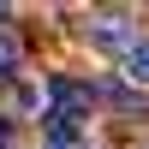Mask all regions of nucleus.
Instances as JSON below:
<instances>
[{"label":"nucleus","instance_id":"nucleus-2","mask_svg":"<svg viewBox=\"0 0 149 149\" xmlns=\"http://www.w3.org/2000/svg\"><path fill=\"white\" fill-rule=\"evenodd\" d=\"M90 42L102 48V54H119V60H125L143 36L131 30V18H95V24H90Z\"/></svg>","mask_w":149,"mask_h":149},{"label":"nucleus","instance_id":"nucleus-1","mask_svg":"<svg viewBox=\"0 0 149 149\" xmlns=\"http://www.w3.org/2000/svg\"><path fill=\"white\" fill-rule=\"evenodd\" d=\"M48 125H72V131H78L84 125V119H90V90H84V84H66V78H60V84H48Z\"/></svg>","mask_w":149,"mask_h":149},{"label":"nucleus","instance_id":"nucleus-4","mask_svg":"<svg viewBox=\"0 0 149 149\" xmlns=\"http://www.w3.org/2000/svg\"><path fill=\"white\" fill-rule=\"evenodd\" d=\"M42 149H84V137L72 125H48V137H42Z\"/></svg>","mask_w":149,"mask_h":149},{"label":"nucleus","instance_id":"nucleus-5","mask_svg":"<svg viewBox=\"0 0 149 149\" xmlns=\"http://www.w3.org/2000/svg\"><path fill=\"white\" fill-rule=\"evenodd\" d=\"M12 72H18V42L0 30V78H12Z\"/></svg>","mask_w":149,"mask_h":149},{"label":"nucleus","instance_id":"nucleus-3","mask_svg":"<svg viewBox=\"0 0 149 149\" xmlns=\"http://www.w3.org/2000/svg\"><path fill=\"white\" fill-rule=\"evenodd\" d=\"M119 72H125L131 84H149V42H137L125 60H119Z\"/></svg>","mask_w":149,"mask_h":149}]
</instances>
